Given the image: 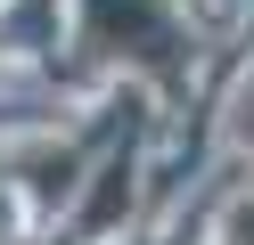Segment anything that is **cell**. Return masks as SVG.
<instances>
[{
  "label": "cell",
  "instance_id": "6da1fadb",
  "mask_svg": "<svg viewBox=\"0 0 254 245\" xmlns=\"http://www.w3.org/2000/svg\"><path fill=\"white\" fill-rule=\"evenodd\" d=\"M82 8H90V41L107 57H131L148 74L181 65V16H172V0H82Z\"/></svg>",
  "mask_w": 254,
  "mask_h": 245
},
{
  "label": "cell",
  "instance_id": "7a4b0ae2",
  "mask_svg": "<svg viewBox=\"0 0 254 245\" xmlns=\"http://www.w3.org/2000/svg\"><path fill=\"white\" fill-rule=\"evenodd\" d=\"M221 245H254V204L230 212V229H221Z\"/></svg>",
  "mask_w": 254,
  "mask_h": 245
},
{
  "label": "cell",
  "instance_id": "3957f363",
  "mask_svg": "<svg viewBox=\"0 0 254 245\" xmlns=\"http://www.w3.org/2000/svg\"><path fill=\"white\" fill-rule=\"evenodd\" d=\"M238 139L254 147V82H246V98H238Z\"/></svg>",
  "mask_w": 254,
  "mask_h": 245
}]
</instances>
